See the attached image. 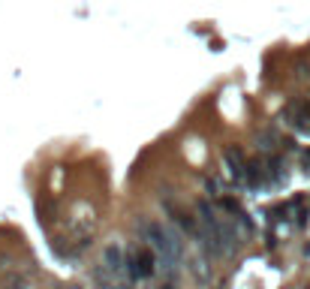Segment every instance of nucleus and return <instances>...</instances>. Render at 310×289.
I'll return each mask as SVG.
<instances>
[{
	"label": "nucleus",
	"mask_w": 310,
	"mask_h": 289,
	"mask_svg": "<svg viewBox=\"0 0 310 289\" xmlns=\"http://www.w3.org/2000/svg\"><path fill=\"white\" fill-rule=\"evenodd\" d=\"M105 262H108L111 271H118L121 268V250L118 247H105Z\"/></svg>",
	"instance_id": "1"
}]
</instances>
